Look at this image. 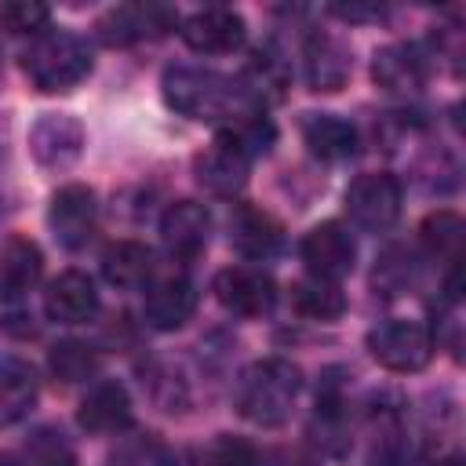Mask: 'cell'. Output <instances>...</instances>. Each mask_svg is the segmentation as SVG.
Returning <instances> with one entry per match:
<instances>
[{"label": "cell", "mask_w": 466, "mask_h": 466, "mask_svg": "<svg viewBox=\"0 0 466 466\" xmlns=\"http://www.w3.org/2000/svg\"><path fill=\"white\" fill-rule=\"evenodd\" d=\"M368 350L386 371H419L433 357V335L419 320L390 317L368 331Z\"/></svg>", "instance_id": "4"}, {"label": "cell", "mask_w": 466, "mask_h": 466, "mask_svg": "<svg viewBox=\"0 0 466 466\" xmlns=\"http://www.w3.org/2000/svg\"><path fill=\"white\" fill-rule=\"evenodd\" d=\"M415 277H419V255H415V248H408V244H390V248L375 258L371 288H375L379 295L393 299V295L408 291V288L415 284Z\"/></svg>", "instance_id": "26"}, {"label": "cell", "mask_w": 466, "mask_h": 466, "mask_svg": "<svg viewBox=\"0 0 466 466\" xmlns=\"http://www.w3.org/2000/svg\"><path fill=\"white\" fill-rule=\"evenodd\" d=\"M302 73L313 91H339L353 73L350 44L335 33H309L302 44Z\"/></svg>", "instance_id": "14"}, {"label": "cell", "mask_w": 466, "mask_h": 466, "mask_svg": "<svg viewBox=\"0 0 466 466\" xmlns=\"http://www.w3.org/2000/svg\"><path fill=\"white\" fill-rule=\"evenodd\" d=\"M237 84H240L244 98H248L255 109L280 102V98L288 95V87H291V62H288V55H284V47L273 44V40L258 44V47L251 51V58L244 62Z\"/></svg>", "instance_id": "10"}, {"label": "cell", "mask_w": 466, "mask_h": 466, "mask_svg": "<svg viewBox=\"0 0 466 466\" xmlns=\"http://www.w3.org/2000/svg\"><path fill=\"white\" fill-rule=\"evenodd\" d=\"M346 215L368 233H386L400 215V182L390 171H364L346 186Z\"/></svg>", "instance_id": "5"}, {"label": "cell", "mask_w": 466, "mask_h": 466, "mask_svg": "<svg viewBox=\"0 0 466 466\" xmlns=\"http://www.w3.org/2000/svg\"><path fill=\"white\" fill-rule=\"evenodd\" d=\"M197 309V284L186 273H167L153 277L146 284L142 299V317L153 331H178Z\"/></svg>", "instance_id": "12"}, {"label": "cell", "mask_w": 466, "mask_h": 466, "mask_svg": "<svg viewBox=\"0 0 466 466\" xmlns=\"http://www.w3.org/2000/svg\"><path fill=\"white\" fill-rule=\"evenodd\" d=\"M0 466H22L15 455H7V451H0Z\"/></svg>", "instance_id": "35"}, {"label": "cell", "mask_w": 466, "mask_h": 466, "mask_svg": "<svg viewBox=\"0 0 466 466\" xmlns=\"http://www.w3.org/2000/svg\"><path fill=\"white\" fill-rule=\"evenodd\" d=\"M0 73H4V58H0Z\"/></svg>", "instance_id": "37"}, {"label": "cell", "mask_w": 466, "mask_h": 466, "mask_svg": "<svg viewBox=\"0 0 466 466\" xmlns=\"http://www.w3.org/2000/svg\"><path fill=\"white\" fill-rule=\"evenodd\" d=\"M178 33L197 55H229L244 44L248 25L233 7H200L182 18Z\"/></svg>", "instance_id": "13"}, {"label": "cell", "mask_w": 466, "mask_h": 466, "mask_svg": "<svg viewBox=\"0 0 466 466\" xmlns=\"http://www.w3.org/2000/svg\"><path fill=\"white\" fill-rule=\"evenodd\" d=\"M102 277L120 291H138L153 280V251L138 240H116L102 251Z\"/></svg>", "instance_id": "24"}, {"label": "cell", "mask_w": 466, "mask_h": 466, "mask_svg": "<svg viewBox=\"0 0 466 466\" xmlns=\"http://www.w3.org/2000/svg\"><path fill=\"white\" fill-rule=\"evenodd\" d=\"M302 390V375L284 357H262L248 364L233 390V408L255 426H280Z\"/></svg>", "instance_id": "2"}, {"label": "cell", "mask_w": 466, "mask_h": 466, "mask_svg": "<svg viewBox=\"0 0 466 466\" xmlns=\"http://www.w3.org/2000/svg\"><path fill=\"white\" fill-rule=\"evenodd\" d=\"M215 142L229 146L233 153H240L251 164V160H258V157H266L273 149L277 127L262 109H244V113L229 116L226 124H218V138Z\"/></svg>", "instance_id": "23"}, {"label": "cell", "mask_w": 466, "mask_h": 466, "mask_svg": "<svg viewBox=\"0 0 466 466\" xmlns=\"http://www.w3.org/2000/svg\"><path fill=\"white\" fill-rule=\"evenodd\" d=\"M0 25L15 36H40L44 29H51V11L44 4H33V0H11V4H0Z\"/></svg>", "instance_id": "31"}, {"label": "cell", "mask_w": 466, "mask_h": 466, "mask_svg": "<svg viewBox=\"0 0 466 466\" xmlns=\"http://www.w3.org/2000/svg\"><path fill=\"white\" fill-rule=\"evenodd\" d=\"M47 368L55 379H62L66 386L73 382H87L95 371H98V353L87 346V342H76V339H66L58 346H51L47 353Z\"/></svg>", "instance_id": "29"}, {"label": "cell", "mask_w": 466, "mask_h": 466, "mask_svg": "<svg viewBox=\"0 0 466 466\" xmlns=\"http://www.w3.org/2000/svg\"><path fill=\"white\" fill-rule=\"evenodd\" d=\"M29 149L40 167L66 171L84 149V127L69 113H44L29 131Z\"/></svg>", "instance_id": "16"}, {"label": "cell", "mask_w": 466, "mask_h": 466, "mask_svg": "<svg viewBox=\"0 0 466 466\" xmlns=\"http://www.w3.org/2000/svg\"><path fill=\"white\" fill-rule=\"evenodd\" d=\"M204 466H258V451H255L244 437H229V433H222V437L208 448Z\"/></svg>", "instance_id": "33"}, {"label": "cell", "mask_w": 466, "mask_h": 466, "mask_svg": "<svg viewBox=\"0 0 466 466\" xmlns=\"http://www.w3.org/2000/svg\"><path fill=\"white\" fill-rule=\"evenodd\" d=\"M408 462V444H404V430L393 415H386L379 422V433L371 441L368 451V466H404Z\"/></svg>", "instance_id": "32"}, {"label": "cell", "mask_w": 466, "mask_h": 466, "mask_svg": "<svg viewBox=\"0 0 466 466\" xmlns=\"http://www.w3.org/2000/svg\"><path fill=\"white\" fill-rule=\"evenodd\" d=\"M44 313L55 324H87L98 313V288L87 273L66 269L44 291Z\"/></svg>", "instance_id": "17"}, {"label": "cell", "mask_w": 466, "mask_h": 466, "mask_svg": "<svg viewBox=\"0 0 466 466\" xmlns=\"http://www.w3.org/2000/svg\"><path fill=\"white\" fill-rule=\"evenodd\" d=\"M22 466H76V451L62 430H36L22 448Z\"/></svg>", "instance_id": "30"}, {"label": "cell", "mask_w": 466, "mask_h": 466, "mask_svg": "<svg viewBox=\"0 0 466 466\" xmlns=\"http://www.w3.org/2000/svg\"><path fill=\"white\" fill-rule=\"evenodd\" d=\"M462 240H466V226L455 211H433L426 222H422V248L448 262V266H459L462 258Z\"/></svg>", "instance_id": "28"}, {"label": "cell", "mask_w": 466, "mask_h": 466, "mask_svg": "<svg viewBox=\"0 0 466 466\" xmlns=\"http://www.w3.org/2000/svg\"><path fill=\"white\" fill-rule=\"evenodd\" d=\"M299 255H302L309 277L339 284L357 262V244H353V237L342 222H320L302 237Z\"/></svg>", "instance_id": "8"}, {"label": "cell", "mask_w": 466, "mask_h": 466, "mask_svg": "<svg viewBox=\"0 0 466 466\" xmlns=\"http://www.w3.org/2000/svg\"><path fill=\"white\" fill-rule=\"evenodd\" d=\"M335 18H346V22H379L386 15V7H375V4H335L331 7Z\"/></svg>", "instance_id": "34"}, {"label": "cell", "mask_w": 466, "mask_h": 466, "mask_svg": "<svg viewBox=\"0 0 466 466\" xmlns=\"http://www.w3.org/2000/svg\"><path fill=\"white\" fill-rule=\"evenodd\" d=\"M44 277V255L25 237H7L0 244V302H25Z\"/></svg>", "instance_id": "18"}, {"label": "cell", "mask_w": 466, "mask_h": 466, "mask_svg": "<svg viewBox=\"0 0 466 466\" xmlns=\"http://www.w3.org/2000/svg\"><path fill=\"white\" fill-rule=\"evenodd\" d=\"M291 306L309 320H335L346 309V295L335 280H320L306 273L302 280L291 284Z\"/></svg>", "instance_id": "27"}, {"label": "cell", "mask_w": 466, "mask_h": 466, "mask_svg": "<svg viewBox=\"0 0 466 466\" xmlns=\"http://www.w3.org/2000/svg\"><path fill=\"white\" fill-rule=\"evenodd\" d=\"M91 47L69 33V29H44L40 36L29 40L25 55H22V69L29 76V84L44 95H62L73 91L76 84H84L91 76Z\"/></svg>", "instance_id": "3"}, {"label": "cell", "mask_w": 466, "mask_h": 466, "mask_svg": "<svg viewBox=\"0 0 466 466\" xmlns=\"http://www.w3.org/2000/svg\"><path fill=\"white\" fill-rule=\"evenodd\" d=\"M76 422L87 430V433H120L131 426V397L127 390L116 382V379H102L95 382L84 400H80V411H76Z\"/></svg>", "instance_id": "19"}, {"label": "cell", "mask_w": 466, "mask_h": 466, "mask_svg": "<svg viewBox=\"0 0 466 466\" xmlns=\"http://www.w3.org/2000/svg\"><path fill=\"white\" fill-rule=\"evenodd\" d=\"M211 291L237 317H262L277 302V284L262 266H229L215 277Z\"/></svg>", "instance_id": "9"}, {"label": "cell", "mask_w": 466, "mask_h": 466, "mask_svg": "<svg viewBox=\"0 0 466 466\" xmlns=\"http://www.w3.org/2000/svg\"><path fill=\"white\" fill-rule=\"evenodd\" d=\"M248 171H251V164H248L240 153H233L229 146H222V142L208 146V149L193 160L197 182H200L208 193H215V197H237V193L248 186Z\"/></svg>", "instance_id": "22"}, {"label": "cell", "mask_w": 466, "mask_h": 466, "mask_svg": "<svg viewBox=\"0 0 466 466\" xmlns=\"http://www.w3.org/2000/svg\"><path fill=\"white\" fill-rule=\"evenodd\" d=\"M280 226L269 211L255 208V204H237L229 215V244L244 255V258H269L280 251Z\"/></svg>", "instance_id": "20"}, {"label": "cell", "mask_w": 466, "mask_h": 466, "mask_svg": "<svg viewBox=\"0 0 466 466\" xmlns=\"http://www.w3.org/2000/svg\"><path fill=\"white\" fill-rule=\"evenodd\" d=\"M47 226H51L55 240L66 251L87 248V240L95 237V226H98V197H95V189L84 186V182H66L62 189H55L51 208H47Z\"/></svg>", "instance_id": "6"}, {"label": "cell", "mask_w": 466, "mask_h": 466, "mask_svg": "<svg viewBox=\"0 0 466 466\" xmlns=\"http://www.w3.org/2000/svg\"><path fill=\"white\" fill-rule=\"evenodd\" d=\"M371 80L386 95H419L430 80V55L419 44H386L371 58Z\"/></svg>", "instance_id": "11"}, {"label": "cell", "mask_w": 466, "mask_h": 466, "mask_svg": "<svg viewBox=\"0 0 466 466\" xmlns=\"http://www.w3.org/2000/svg\"><path fill=\"white\" fill-rule=\"evenodd\" d=\"M178 25V11L167 4H120L98 22V36L109 47H127L142 40H157Z\"/></svg>", "instance_id": "7"}, {"label": "cell", "mask_w": 466, "mask_h": 466, "mask_svg": "<svg viewBox=\"0 0 466 466\" xmlns=\"http://www.w3.org/2000/svg\"><path fill=\"white\" fill-rule=\"evenodd\" d=\"M433 466H462V462H459V459L451 455V459H441V462H433Z\"/></svg>", "instance_id": "36"}, {"label": "cell", "mask_w": 466, "mask_h": 466, "mask_svg": "<svg viewBox=\"0 0 466 466\" xmlns=\"http://www.w3.org/2000/svg\"><path fill=\"white\" fill-rule=\"evenodd\" d=\"M208 237H211V215L204 204L197 200H175L164 218H160V240H164V251L178 262H189L197 258L204 248H208Z\"/></svg>", "instance_id": "15"}, {"label": "cell", "mask_w": 466, "mask_h": 466, "mask_svg": "<svg viewBox=\"0 0 466 466\" xmlns=\"http://www.w3.org/2000/svg\"><path fill=\"white\" fill-rule=\"evenodd\" d=\"M160 95L167 102V109H175L178 116L189 120H208V124H226L229 116L255 109L240 84L233 76H222L215 69H200V66H171L164 69L160 80Z\"/></svg>", "instance_id": "1"}, {"label": "cell", "mask_w": 466, "mask_h": 466, "mask_svg": "<svg viewBox=\"0 0 466 466\" xmlns=\"http://www.w3.org/2000/svg\"><path fill=\"white\" fill-rule=\"evenodd\" d=\"M302 142L317 160L342 164L357 153V127L335 113H306L302 116Z\"/></svg>", "instance_id": "21"}, {"label": "cell", "mask_w": 466, "mask_h": 466, "mask_svg": "<svg viewBox=\"0 0 466 466\" xmlns=\"http://www.w3.org/2000/svg\"><path fill=\"white\" fill-rule=\"evenodd\" d=\"M36 404V375L18 357H0V430L22 422Z\"/></svg>", "instance_id": "25"}]
</instances>
